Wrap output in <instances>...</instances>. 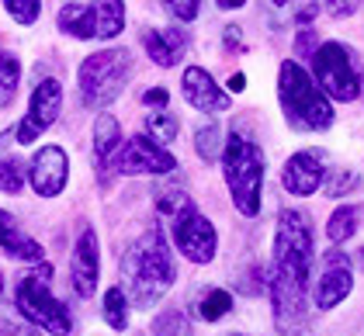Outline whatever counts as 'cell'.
<instances>
[{"label":"cell","instance_id":"obj_15","mask_svg":"<svg viewBox=\"0 0 364 336\" xmlns=\"http://www.w3.org/2000/svg\"><path fill=\"white\" fill-rule=\"evenodd\" d=\"M181 87H184V101H188L195 112L223 114L225 108H229V94L215 84V77H212L205 66H188Z\"/></svg>","mask_w":364,"mask_h":336},{"label":"cell","instance_id":"obj_32","mask_svg":"<svg viewBox=\"0 0 364 336\" xmlns=\"http://www.w3.org/2000/svg\"><path fill=\"white\" fill-rule=\"evenodd\" d=\"M4 7H7V14L18 21V25H35L38 21V11H42V0H4Z\"/></svg>","mask_w":364,"mask_h":336},{"label":"cell","instance_id":"obj_23","mask_svg":"<svg viewBox=\"0 0 364 336\" xmlns=\"http://www.w3.org/2000/svg\"><path fill=\"white\" fill-rule=\"evenodd\" d=\"M195 312L198 319H205V323H219V319H225L232 312V295L223 291V288H205L201 298L195 302Z\"/></svg>","mask_w":364,"mask_h":336},{"label":"cell","instance_id":"obj_2","mask_svg":"<svg viewBox=\"0 0 364 336\" xmlns=\"http://www.w3.org/2000/svg\"><path fill=\"white\" fill-rule=\"evenodd\" d=\"M278 101L295 132H326L333 125V101L316 87L299 59H284L278 70Z\"/></svg>","mask_w":364,"mask_h":336},{"label":"cell","instance_id":"obj_1","mask_svg":"<svg viewBox=\"0 0 364 336\" xmlns=\"http://www.w3.org/2000/svg\"><path fill=\"white\" fill-rule=\"evenodd\" d=\"M122 291L136 308L156 305L177 281V264L160 225L142 232L122 260Z\"/></svg>","mask_w":364,"mask_h":336},{"label":"cell","instance_id":"obj_25","mask_svg":"<svg viewBox=\"0 0 364 336\" xmlns=\"http://www.w3.org/2000/svg\"><path fill=\"white\" fill-rule=\"evenodd\" d=\"M21 84V63L14 53H0V108H7Z\"/></svg>","mask_w":364,"mask_h":336},{"label":"cell","instance_id":"obj_9","mask_svg":"<svg viewBox=\"0 0 364 336\" xmlns=\"http://www.w3.org/2000/svg\"><path fill=\"white\" fill-rule=\"evenodd\" d=\"M264 288L271 291V302H274V323L284 336H299V330L306 326L309 315V291L306 284H295V281L281 278V274H267Z\"/></svg>","mask_w":364,"mask_h":336},{"label":"cell","instance_id":"obj_34","mask_svg":"<svg viewBox=\"0 0 364 336\" xmlns=\"http://www.w3.org/2000/svg\"><path fill=\"white\" fill-rule=\"evenodd\" d=\"M319 45H316V31L312 28H302L299 31V38H295V53L299 56H306V59H312V53H316Z\"/></svg>","mask_w":364,"mask_h":336},{"label":"cell","instance_id":"obj_16","mask_svg":"<svg viewBox=\"0 0 364 336\" xmlns=\"http://www.w3.org/2000/svg\"><path fill=\"white\" fill-rule=\"evenodd\" d=\"M323 173H326V170L319 167L316 153H295V156L284 163V170H281V184H284V191H291V195L309 197L319 191Z\"/></svg>","mask_w":364,"mask_h":336},{"label":"cell","instance_id":"obj_19","mask_svg":"<svg viewBox=\"0 0 364 336\" xmlns=\"http://www.w3.org/2000/svg\"><path fill=\"white\" fill-rule=\"evenodd\" d=\"M0 250L7 256H14V260H28V264L42 260V246L31 236H25L18 219L11 212H4V208H0Z\"/></svg>","mask_w":364,"mask_h":336},{"label":"cell","instance_id":"obj_14","mask_svg":"<svg viewBox=\"0 0 364 336\" xmlns=\"http://www.w3.org/2000/svg\"><path fill=\"white\" fill-rule=\"evenodd\" d=\"M97 274H101V246H97V232L84 225L73 246V260H70V278H73V291L80 298H90L97 291Z\"/></svg>","mask_w":364,"mask_h":336},{"label":"cell","instance_id":"obj_17","mask_svg":"<svg viewBox=\"0 0 364 336\" xmlns=\"http://www.w3.org/2000/svg\"><path fill=\"white\" fill-rule=\"evenodd\" d=\"M118 149H122V125L114 114L101 112L94 121V167L101 173V184H105V173L114 167Z\"/></svg>","mask_w":364,"mask_h":336},{"label":"cell","instance_id":"obj_7","mask_svg":"<svg viewBox=\"0 0 364 336\" xmlns=\"http://www.w3.org/2000/svg\"><path fill=\"white\" fill-rule=\"evenodd\" d=\"M312 80L330 101H358L361 97V77L354 70L350 53L340 42H323L312 53Z\"/></svg>","mask_w":364,"mask_h":336},{"label":"cell","instance_id":"obj_37","mask_svg":"<svg viewBox=\"0 0 364 336\" xmlns=\"http://www.w3.org/2000/svg\"><path fill=\"white\" fill-rule=\"evenodd\" d=\"M225 38H229V45H232V49H240V45H243V38H240V28H236V25H229V28H225Z\"/></svg>","mask_w":364,"mask_h":336},{"label":"cell","instance_id":"obj_24","mask_svg":"<svg viewBox=\"0 0 364 336\" xmlns=\"http://www.w3.org/2000/svg\"><path fill=\"white\" fill-rule=\"evenodd\" d=\"M358 222H361V215H358V208H354V205H340V208H333V215H330V222H326L330 246L347 243V239L358 232Z\"/></svg>","mask_w":364,"mask_h":336},{"label":"cell","instance_id":"obj_6","mask_svg":"<svg viewBox=\"0 0 364 336\" xmlns=\"http://www.w3.org/2000/svg\"><path fill=\"white\" fill-rule=\"evenodd\" d=\"M309 267H312V225L309 215L284 208L278 215V229H274V274L306 284L309 288Z\"/></svg>","mask_w":364,"mask_h":336},{"label":"cell","instance_id":"obj_22","mask_svg":"<svg viewBox=\"0 0 364 336\" xmlns=\"http://www.w3.org/2000/svg\"><path fill=\"white\" fill-rule=\"evenodd\" d=\"M156 212H160V219L164 222H181L188 212H195V201L184 195L181 188H160L156 191Z\"/></svg>","mask_w":364,"mask_h":336},{"label":"cell","instance_id":"obj_41","mask_svg":"<svg viewBox=\"0 0 364 336\" xmlns=\"http://www.w3.org/2000/svg\"><path fill=\"white\" fill-rule=\"evenodd\" d=\"M271 4H274V7H284V4H288V0H271Z\"/></svg>","mask_w":364,"mask_h":336},{"label":"cell","instance_id":"obj_30","mask_svg":"<svg viewBox=\"0 0 364 336\" xmlns=\"http://www.w3.org/2000/svg\"><path fill=\"white\" fill-rule=\"evenodd\" d=\"M153 336H191V323L181 308H167L153 319Z\"/></svg>","mask_w":364,"mask_h":336},{"label":"cell","instance_id":"obj_13","mask_svg":"<svg viewBox=\"0 0 364 336\" xmlns=\"http://www.w3.org/2000/svg\"><path fill=\"white\" fill-rule=\"evenodd\" d=\"M66 177H70V160H66V153L59 146L35 149V156H31V163H28V180H31V188H35V195L38 197L63 195Z\"/></svg>","mask_w":364,"mask_h":336},{"label":"cell","instance_id":"obj_18","mask_svg":"<svg viewBox=\"0 0 364 336\" xmlns=\"http://www.w3.org/2000/svg\"><path fill=\"white\" fill-rule=\"evenodd\" d=\"M142 45H146V56L153 59L156 66H167L170 70L188 53V35L181 28H149L146 38H142Z\"/></svg>","mask_w":364,"mask_h":336},{"label":"cell","instance_id":"obj_3","mask_svg":"<svg viewBox=\"0 0 364 336\" xmlns=\"http://www.w3.org/2000/svg\"><path fill=\"white\" fill-rule=\"evenodd\" d=\"M219 160H223L225 188H229L236 212L243 219H257L260 215V191H264V153H260V146L243 132H229Z\"/></svg>","mask_w":364,"mask_h":336},{"label":"cell","instance_id":"obj_29","mask_svg":"<svg viewBox=\"0 0 364 336\" xmlns=\"http://www.w3.org/2000/svg\"><path fill=\"white\" fill-rule=\"evenodd\" d=\"M177 132H181L177 114H170L167 108H160V112H153L149 118H146V136H153L156 142H173L177 139Z\"/></svg>","mask_w":364,"mask_h":336},{"label":"cell","instance_id":"obj_31","mask_svg":"<svg viewBox=\"0 0 364 336\" xmlns=\"http://www.w3.org/2000/svg\"><path fill=\"white\" fill-rule=\"evenodd\" d=\"M25 177H28V167H25L18 156H4V160H0V191L18 195V191L25 188Z\"/></svg>","mask_w":364,"mask_h":336},{"label":"cell","instance_id":"obj_38","mask_svg":"<svg viewBox=\"0 0 364 336\" xmlns=\"http://www.w3.org/2000/svg\"><path fill=\"white\" fill-rule=\"evenodd\" d=\"M0 330H4V333H11V336H35V330H14L11 323H0Z\"/></svg>","mask_w":364,"mask_h":336},{"label":"cell","instance_id":"obj_8","mask_svg":"<svg viewBox=\"0 0 364 336\" xmlns=\"http://www.w3.org/2000/svg\"><path fill=\"white\" fill-rule=\"evenodd\" d=\"M114 170L118 173H129V177H136V173L164 177L170 170H177V160H173V153H170L167 146H160L153 136H139L136 132L132 139L122 142V149L114 156Z\"/></svg>","mask_w":364,"mask_h":336},{"label":"cell","instance_id":"obj_39","mask_svg":"<svg viewBox=\"0 0 364 336\" xmlns=\"http://www.w3.org/2000/svg\"><path fill=\"white\" fill-rule=\"evenodd\" d=\"M243 4H247V0H219V7H223V11H240Z\"/></svg>","mask_w":364,"mask_h":336},{"label":"cell","instance_id":"obj_36","mask_svg":"<svg viewBox=\"0 0 364 336\" xmlns=\"http://www.w3.org/2000/svg\"><path fill=\"white\" fill-rule=\"evenodd\" d=\"M354 7H358V0H330V14H336V18L350 14Z\"/></svg>","mask_w":364,"mask_h":336},{"label":"cell","instance_id":"obj_11","mask_svg":"<svg viewBox=\"0 0 364 336\" xmlns=\"http://www.w3.org/2000/svg\"><path fill=\"white\" fill-rule=\"evenodd\" d=\"M354 288V267H350V256L343 250H330L323 253V264H319V278H316V305L319 308H336Z\"/></svg>","mask_w":364,"mask_h":336},{"label":"cell","instance_id":"obj_40","mask_svg":"<svg viewBox=\"0 0 364 336\" xmlns=\"http://www.w3.org/2000/svg\"><path fill=\"white\" fill-rule=\"evenodd\" d=\"M243 84H247V80H243V73H236V77L229 80V90H232V94H240V90H243Z\"/></svg>","mask_w":364,"mask_h":336},{"label":"cell","instance_id":"obj_27","mask_svg":"<svg viewBox=\"0 0 364 336\" xmlns=\"http://www.w3.org/2000/svg\"><path fill=\"white\" fill-rule=\"evenodd\" d=\"M105 323L112 326V330H129V298H125V291L122 288H108L105 291Z\"/></svg>","mask_w":364,"mask_h":336},{"label":"cell","instance_id":"obj_12","mask_svg":"<svg viewBox=\"0 0 364 336\" xmlns=\"http://www.w3.org/2000/svg\"><path fill=\"white\" fill-rule=\"evenodd\" d=\"M170 229H173L177 250L184 253L191 264H212V256L219 250V232H215V225L208 222L198 208L188 212L181 222H173Z\"/></svg>","mask_w":364,"mask_h":336},{"label":"cell","instance_id":"obj_33","mask_svg":"<svg viewBox=\"0 0 364 336\" xmlns=\"http://www.w3.org/2000/svg\"><path fill=\"white\" fill-rule=\"evenodd\" d=\"M164 4L177 21H195L198 11H201V0H164Z\"/></svg>","mask_w":364,"mask_h":336},{"label":"cell","instance_id":"obj_21","mask_svg":"<svg viewBox=\"0 0 364 336\" xmlns=\"http://www.w3.org/2000/svg\"><path fill=\"white\" fill-rule=\"evenodd\" d=\"M59 28L73 38H94V14L90 4H66L59 11Z\"/></svg>","mask_w":364,"mask_h":336},{"label":"cell","instance_id":"obj_4","mask_svg":"<svg viewBox=\"0 0 364 336\" xmlns=\"http://www.w3.org/2000/svg\"><path fill=\"white\" fill-rule=\"evenodd\" d=\"M132 77V53L129 49H101L94 56H87L77 70V84H80V101L87 108L105 112L114 97L125 90Z\"/></svg>","mask_w":364,"mask_h":336},{"label":"cell","instance_id":"obj_26","mask_svg":"<svg viewBox=\"0 0 364 336\" xmlns=\"http://www.w3.org/2000/svg\"><path fill=\"white\" fill-rule=\"evenodd\" d=\"M319 188L326 191V197H343V195H350V191H358V188H361V177H358V170H343V167L326 170Z\"/></svg>","mask_w":364,"mask_h":336},{"label":"cell","instance_id":"obj_35","mask_svg":"<svg viewBox=\"0 0 364 336\" xmlns=\"http://www.w3.org/2000/svg\"><path fill=\"white\" fill-rule=\"evenodd\" d=\"M142 104H146V108H156V112H160V108H167L170 104L167 87H153V90H146V94H142Z\"/></svg>","mask_w":364,"mask_h":336},{"label":"cell","instance_id":"obj_43","mask_svg":"<svg viewBox=\"0 0 364 336\" xmlns=\"http://www.w3.org/2000/svg\"><path fill=\"white\" fill-rule=\"evenodd\" d=\"M229 336H243V333H229Z\"/></svg>","mask_w":364,"mask_h":336},{"label":"cell","instance_id":"obj_10","mask_svg":"<svg viewBox=\"0 0 364 336\" xmlns=\"http://www.w3.org/2000/svg\"><path fill=\"white\" fill-rule=\"evenodd\" d=\"M59 112H63V87H59V80H42V84L31 90L28 114H25L21 125L14 129L18 142H21V146L35 142L59 118Z\"/></svg>","mask_w":364,"mask_h":336},{"label":"cell","instance_id":"obj_20","mask_svg":"<svg viewBox=\"0 0 364 336\" xmlns=\"http://www.w3.org/2000/svg\"><path fill=\"white\" fill-rule=\"evenodd\" d=\"M90 14H94V38L112 42L125 28V0H94Z\"/></svg>","mask_w":364,"mask_h":336},{"label":"cell","instance_id":"obj_5","mask_svg":"<svg viewBox=\"0 0 364 336\" xmlns=\"http://www.w3.org/2000/svg\"><path fill=\"white\" fill-rule=\"evenodd\" d=\"M49 278H53V271H49L46 264H42L35 274H25V278L18 281V295H14V302H18L21 319H28L31 326L46 330L49 336H70L73 319H70L66 305L53 295Z\"/></svg>","mask_w":364,"mask_h":336},{"label":"cell","instance_id":"obj_28","mask_svg":"<svg viewBox=\"0 0 364 336\" xmlns=\"http://www.w3.org/2000/svg\"><path fill=\"white\" fill-rule=\"evenodd\" d=\"M195 149L205 163H215L223 156V129L219 125H201L195 132Z\"/></svg>","mask_w":364,"mask_h":336},{"label":"cell","instance_id":"obj_42","mask_svg":"<svg viewBox=\"0 0 364 336\" xmlns=\"http://www.w3.org/2000/svg\"><path fill=\"white\" fill-rule=\"evenodd\" d=\"M358 260H361V267H364V250H361V256H358Z\"/></svg>","mask_w":364,"mask_h":336}]
</instances>
